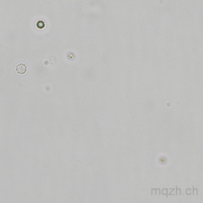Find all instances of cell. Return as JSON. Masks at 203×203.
<instances>
[{
    "instance_id": "obj_1",
    "label": "cell",
    "mask_w": 203,
    "mask_h": 203,
    "mask_svg": "<svg viewBox=\"0 0 203 203\" xmlns=\"http://www.w3.org/2000/svg\"><path fill=\"white\" fill-rule=\"evenodd\" d=\"M16 70L18 74H24L27 71V67L24 64H19L17 65Z\"/></svg>"
},
{
    "instance_id": "obj_3",
    "label": "cell",
    "mask_w": 203,
    "mask_h": 203,
    "mask_svg": "<svg viewBox=\"0 0 203 203\" xmlns=\"http://www.w3.org/2000/svg\"><path fill=\"white\" fill-rule=\"evenodd\" d=\"M165 161H166V160H165V158H164L160 159V161L161 163H164V162H165Z\"/></svg>"
},
{
    "instance_id": "obj_2",
    "label": "cell",
    "mask_w": 203,
    "mask_h": 203,
    "mask_svg": "<svg viewBox=\"0 0 203 203\" xmlns=\"http://www.w3.org/2000/svg\"><path fill=\"white\" fill-rule=\"evenodd\" d=\"M37 27H38V28L41 29L44 28V26H45V24L42 21H39L37 22Z\"/></svg>"
}]
</instances>
